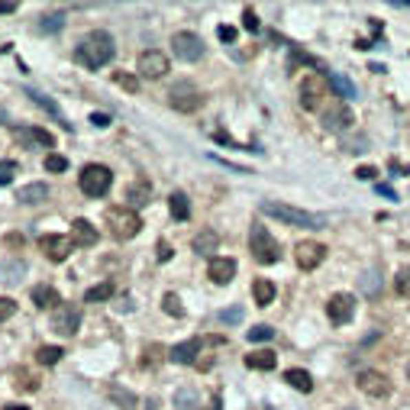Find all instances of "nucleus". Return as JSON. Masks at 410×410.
<instances>
[{
  "instance_id": "nucleus-52",
  "label": "nucleus",
  "mask_w": 410,
  "mask_h": 410,
  "mask_svg": "<svg viewBox=\"0 0 410 410\" xmlns=\"http://www.w3.org/2000/svg\"><path fill=\"white\" fill-rule=\"evenodd\" d=\"M407 378H410V362H407Z\"/></svg>"
},
{
  "instance_id": "nucleus-17",
  "label": "nucleus",
  "mask_w": 410,
  "mask_h": 410,
  "mask_svg": "<svg viewBox=\"0 0 410 410\" xmlns=\"http://www.w3.org/2000/svg\"><path fill=\"white\" fill-rule=\"evenodd\" d=\"M207 274H211L213 284H230L233 278H236V262L233 259H211V268H207Z\"/></svg>"
},
{
  "instance_id": "nucleus-51",
  "label": "nucleus",
  "mask_w": 410,
  "mask_h": 410,
  "mask_svg": "<svg viewBox=\"0 0 410 410\" xmlns=\"http://www.w3.org/2000/svg\"><path fill=\"white\" fill-rule=\"evenodd\" d=\"M7 410H26V407H7Z\"/></svg>"
},
{
  "instance_id": "nucleus-32",
  "label": "nucleus",
  "mask_w": 410,
  "mask_h": 410,
  "mask_svg": "<svg viewBox=\"0 0 410 410\" xmlns=\"http://www.w3.org/2000/svg\"><path fill=\"white\" fill-rule=\"evenodd\" d=\"M394 291H398L400 297H410V265H404L398 272V278H394Z\"/></svg>"
},
{
  "instance_id": "nucleus-1",
  "label": "nucleus",
  "mask_w": 410,
  "mask_h": 410,
  "mask_svg": "<svg viewBox=\"0 0 410 410\" xmlns=\"http://www.w3.org/2000/svg\"><path fill=\"white\" fill-rule=\"evenodd\" d=\"M114 52H116L114 36L104 32V30H94L78 43V49H74V62L91 68V72H97V68H104V65L114 58Z\"/></svg>"
},
{
  "instance_id": "nucleus-41",
  "label": "nucleus",
  "mask_w": 410,
  "mask_h": 410,
  "mask_svg": "<svg viewBox=\"0 0 410 410\" xmlns=\"http://www.w3.org/2000/svg\"><path fill=\"white\" fill-rule=\"evenodd\" d=\"M242 23H246V30H249V32L259 30V17H255L252 7H246V10H242Z\"/></svg>"
},
{
  "instance_id": "nucleus-50",
  "label": "nucleus",
  "mask_w": 410,
  "mask_h": 410,
  "mask_svg": "<svg viewBox=\"0 0 410 410\" xmlns=\"http://www.w3.org/2000/svg\"><path fill=\"white\" fill-rule=\"evenodd\" d=\"M13 10H17V3H13V0H10V3H7V0H0V13H13Z\"/></svg>"
},
{
  "instance_id": "nucleus-9",
  "label": "nucleus",
  "mask_w": 410,
  "mask_h": 410,
  "mask_svg": "<svg viewBox=\"0 0 410 410\" xmlns=\"http://www.w3.org/2000/svg\"><path fill=\"white\" fill-rule=\"evenodd\" d=\"M139 74L146 78V81H158V78H165L169 74V55L165 52H158V49H146V52L139 55V62H136Z\"/></svg>"
},
{
  "instance_id": "nucleus-10",
  "label": "nucleus",
  "mask_w": 410,
  "mask_h": 410,
  "mask_svg": "<svg viewBox=\"0 0 410 410\" xmlns=\"http://www.w3.org/2000/svg\"><path fill=\"white\" fill-rule=\"evenodd\" d=\"M169 104L175 107V110H181V114H194V110H200V107H204V94H200L197 87H191L188 81H181V85L171 87Z\"/></svg>"
},
{
  "instance_id": "nucleus-11",
  "label": "nucleus",
  "mask_w": 410,
  "mask_h": 410,
  "mask_svg": "<svg viewBox=\"0 0 410 410\" xmlns=\"http://www.w3.org/2000/svg\"><path fill=\"white\" fill-rule=\"evenodd\" d=\"M81 326V307L78 304H58V310L52 314V330L58 336H74Z\"/></svg>"
},
{
  "instance_id": "nucleus-8",
  "label": "nucleus",
  "mask_w": 410,
  "mask_h": 410,
  "mask_svg": "<svg viewBox=\"0 0 410 410\" xmlns=\"http://www.w3.org/2000/svg\"><path fill=\"white\" fill-rule=\"evenodd\" d=\"M358 391L362 394H368V398H388L391 391H394V385H391V378L385 375V371H375V368H365V371H358Z\"/></svg>"
},
{
  "instance_id": "nucleus-37",
  "label": "nucleus",
  "mask_w": 410,
  "mask_h": 410,
  "mask_svg": "<svg viewBox=\"0 0 410 410\" xmlns=\"http://www.w3.org/2000/svg\"><path fill=\"white\" fill-rule=\"evenodd\" d=\"M30 97H32V100H36V104H39V107H45V110H49V114H52V116H58V120H62V110H58V107H55V104H52V100H49V97H45V94H36V91H30ZM62 123H65V120H62Z\"/></svg>"
},
{
  "instance_id": "nucleus-27",
  "label": "nucleus",
  "mask_w": 410,
  "mask_h": 410,
  "mask_svg": "<svg viewBox=\"0 0 410 410\" xmlns=\"http://www.w3.org/2000/svg\"><path fill=\"white\" fill-rule=\"evenodd\" d=\"M323 120H326V127H330V129H346L349 123H352V114L346 110V104H339L336 110H330Z\"/></svg>"
},
{
  "instance_id": "nucleus-7",
  "label": "nucleus",
  "mask_w": 410,
  "mask_h": 410,
  "mask_svg": "<svg viewBox=\"0 0 410 410\" xmlns=\"http://www.w3.org/2000/svg\"><path fill=\"white\" fill-rule=\"evenodd\" d=\"M171 52H175V58H181V62H200L207 49H204V39L194 36V32H175V36H171Z\"/></svg>"
},
{
  "instance_id": "nucleus-3",
  "label": "nucleus",
  "mask_w": 410,
  "mask_h": 410,
  "mask_svg": "<svg viewBox=\"0 0 410 410\" xmlns=\"http://www.w3.org/2000/svg\"><path fill=\"white\" fill-rule=\"evenodd\" d=\"M249 252H252V259L259 265H274L281 259V246H278V239L265 226L255 223L252 230H249Z\"/></svg>"
},
{
  "instance_id": "nucleus-39",
  "label": "nucleus",
  "mask_w": 410,
  "mask_h": 410,
  "mask_svg": "<svg viewBox=\"0 0 410 410\" xmlns=\"http://www.w3.org/2000/svg\"><path fill=\"white\" fill-rule=\"evenodd\" d=\"M17 175V162H0V184H10Z\"/></svg>"
},
{
  "instance_id": "nucleus-44",
  "label": "nucleus",
  "mask_w": 410,
  "mask_h": 410,
  "mask_svg": "<svg viewBox=\"0 0 410 410\" xmlns=\"http://www.w3.org/2000/svg\"><path fill=\"white\" fill-rule=\"evenodd\" d=\"M158 259H162V262H169V259H171V246H169V242H158Z\"/></svg>"
},
{
  "instance_id": "nucleus-19",
  "label": "nucleus",
  "mask_w": 410,
  "mask_h": 410,
  "mask_svg": "<svg viewBox=\"0 0 410 410\" xmlns=\"http://www.w3.org/2000/svg\"><path fill=\"white\" fill-rule=\"evenodd\" d=\"M191 246H194V252L197 255H217V249H220V236H217L213 230H200Z\"/></svg>"
},
{
  "instance_id": "nucleus-49",
  "label": "nucleus",
  "mask_w": 410,
  "mask_h": 410,
  "mask_svg": "<svg viewBox=\"0 0 410 410\" xmlns=\"http://www.w3.org/2000/svg\"><path fill=\"white\" fill-rule=\"evenodd\" d=\"M3 242H7V246H13V249H20V246H23V236H7Z\"/></svg>"
},
{
  "instance_id": "nucleus-14",
  "label": "nucleus",
  "mask_w": 410,
  "mask_h": 410,
  "mask_svg": "<svg viewBox=\"0 0 410 410\" xmlns=\"http://www.w3.org/2000/svg\"><path fill=\"white\" fill-rule=\"evenodd\" d=\"M39 249H43L52 262H65L68 255H72V239H65V236H55V233H49V236H43L39 239Z\"/></svg>"
},
{
  "instance_id": "nucleus-25",
  "label": "nucleus",
  "mask_w": 410,
  "mask_h": 410,
  "mask_svg": "<svg viewBox=\"0 0 410 410\" xmlns=\"http://www.w3.org/2000/svg\"><path fill=\"white\" fill-rule=\"evenodd\" d=\"M169 211H171V217H175L178 223H184L191 217V200L184 197L181 191H175V194L169 197Z\"/></svg>"
},
{
  "instance_id": "nucleus-30",
  "label": "nucleus",
  "mask_w": 410,
  "mask_h": 410,
  "mask_svg": "<svg viewBox=\"0 0 410 410\" xmlns=\"http://www.w3.org/2000/svg\"><path fill=\"white\" fill-rule=\"evenodd\" d=\"M330 85L336 87V94L346 97V100H352V97H356V85H352L349 78H343V74H330Z\"/></svg>"
},
{
  "instance_id": "nucleus-28",
  "label": "nucleus",
  "mask_w": 410,
  "mask_h": 410,
  "mask_svg": "<svg viewBox=\"0 0 410 410\" xmlns=\"http://www.w3.org/2000/svg\"><path fill=\"white\" fill-rule=\"evenodd\" d=\"M110 297H114V281H100L94 288H87L85 301L87 304H100V301H110Z\"/></svg>"
},
{
  "instance_id": "nucleus-20",
  "label": "nucleus",
  "mask_w": 410,
  "mask_h": 410,
  "mask_svg": "<svg viewBox=\"0 0 410 410\" xmlns=\"http://www.w3.org/2000/svg\"><path fill=\"white\" fill-rule=\"evenodd\" d=\"M246 365L255 368V371H272V368L278 365V356H274L272 349H255V352L246 356Z\"/></svg>"
},
{
  "instance_id": "nucleus-15",
  "label": "nucleus",
  "mask_w": 410,
  "mask_h": 410,
  "mask_svg": "<svg viewBox=\"0 0 410 410\" xmlns=\"http://www.w3.org/2000/svg\"><path fill=\"white\" fill-rule=\"evenodd\" d=\"M13 136L20 139L23 146H45V149H52L55 146V136L52 133H45V129H39V127H13Z\"/></svg>"
},
{
  "instance_id": "nucleus-5",
  "label": "nucleus",
  "mask_w": 410,
  "mask_h": 410,
  "mask_svg": "<svg viewBox=\"0 0 410 410\" xmlns=\"http://www.w3.org/2000/svg\"><path fill=\"white\" fill-rule=\"evenodd\" d=\"M78 184H81V191H85L87 197H104L107 191H110V184H114V171L107 169V165H85Z\"/></svg>"
},
{
  "instance_id": "nucleus-4",
  "label": "nucleus",
  "mask_w": 410,
  "mask_h": 410,
  "mask_svg": "<svg viewBox=\"0 0 410 410\" xmlns=\"http://www.w3.org/2000/svg\"><path fill=\"white\" fill-rule=\"evenodd\" d=\"M104 220H107V226H110V233H114L116 239H133V236L142 230L139 213L129 211V207H107Z\"/></svg>"
},
{
  "instance_id": "nucleus-47",
  "label": "nucleus",
  "mask_w": 410,
  "mask_h": 410,
  "mask_svg": "<svg viewBox=\"0 0 410 410\" xmlns=\"http://www.w3.org/2000/svg\"><path fill=\"white\" fill-rule=\"evenodd\" d=\"M375 191H378V194H385V197H391V200H398V194H394V191H391L388 184H378Z\"/></svg>"
},
{
  "instance_id": "nucleus-18",
  "label": "nucleus",
  "mask_w": 410,
  "mask_h": 410,
  "mask_svg": "<svg viewBox=\"0 0 410 410\" xmlns=\"http://www.w3.org/2000/svg\"><path fill=\"white\" fill-rule=\"evenodd\" d=\"M204 346V339H188V343H178V346L169 352L171 362H178V365H191V362H197V352Z\"/></svg>"
},
{
  "instance_id": "nucleus-33",
  "label": "nucleus",
  "mask_w": 410,
  "mask_h": 410,
  "mask_svg": "<svg viewBox=\"0 0 410 410\" xmlns=\"http://www.w3.org/2000/svg\"><path fill=\"white\" fill-rule=\"evenodd\" d=\"M162 307H165V314L178 316V320H181V316H184V307H181L178 294H171V291H169V294H165V297H162Z\"/></svg>"
},
{
  "instance_id": "nucleus-48",
  "label": "nucleus",
  "mask_w": 410,
  "mask_h": 410,
  "mask_svg": "<svg viewBox=\"0 0 410 410\" xmlns=\"http://www.w3.org/2000/svg\"><path fill=\"white\" fill-rule=\"evenodd\" d=\"M223 320H226V323H233V320H239L242 316V310H226V314H220Z\"/></svg>"
},
{
  "instance_id": "nucleus-13",
  "label": "nucleus",
  "mask_w": 410,
  "mask_h": 410,
  "mask_svg": "<svg viewBox=\"0 0 410 410\" xmlns=\"http://www.w3.org/2000/svg\"><path fill=\"white\" fill-rule=\"evenodd\" d=\"M356 314V297L352 294H333L330 297V304H326V316L333 320V323H349Z\"/></svg>"
},
{
  "instance_id": "nucleus-42",
  "label": "nucleus",
  "mask_w": 410,
  "mask_h": 410,
  "mask_svg": "<svg viewBox=\"0 0 410 410\" xmlns=\"http://www.w3.org/2000/svg\"><path fill=\"white\" fill-rule=\"evenodd\" d=\"M362 291L365 294H378V274H365L362 278Z\"/></svg>"
},
{
  "instance_id": "nucleus-12",
  "label": "nucleus",
  "mask_w": 410,
  "mask_h": 410,
  "mask_svg": "<svg viewBox=\"0 0 410 410\" xmlns=\"http://www.w3.org/2000/svg\"><path fill=\"white\" fill-rule=\"evenodd\" d=\"M323 259H326V246H320V242L304 239L294 246V262H297V268H304V272H314Z\"/></svg>"
},
{
  "instance_id": "nucleus-43",
  "label": "nucleus",
  "mask_w": 410,
  "mask_h": 410,
  "mask_svg": "<svg viewBox=\"0 0 410 410\" xmlns=\"http://www.w3.org/2000/svg\"><path fill=\"white\" fill-rule=\"evenodd\" d=\"M356 175H358V178H362V181H371V178H375V175H378V171L371 169V165H362V169H358Z\"/></svg>"
},
{
  "instance_id": "nucleus-16",
  "label": "nucleus",
  "mask_w": 410,
  "mask_h": 410,
  "mask_svg": "<svg viewBox=\"0 0 410 410\" xmlns=\"http://www.w3.org/2000/svg\"><path fill=\"white\" fill-rule=\"evenodd\" d=\"M97 230L91 226L87 220H74L72 223V246H78V249H91V246H97Z\"/></svg>"
},
{
  "instance_id": "nucleus-2",
  "label": "nucleus",
  "mask_w": 410,
  "mask_h": 410,
  "mask_svg": "<svg viewBox=\"0 0 410 410\" xmlns=\"http://www.w3.org/2000/svg\"><path fill=\"white\" fill-rule=\"evenodd\" d=\"M262 213L288 223V226H301V230H320V226H323V217H316V213H310V211H301V207H291V204H284V200H265Z\"/></svg>"
},
{
  "instance_id": "nucleus-40",
  "label": "nucleus",
  "mask_w": 410,
  "mask_h": 410,
  "mask_svg": "<svg viewBox=\"0 0 410 410\" xmlns=\"http://www.w3.org/2000/svg\"><path fill=\"white\" fill-rule=\"evenodd\" d=\"M45 169H49V171H65V169H68V158L55 155V152H52V155L45 158Z\"/></svg>"
},
{
  "instance_id": "nucleus-6",
  "label": "nucleus",
  "mask_w": 410,
  "mask_h": 410,
  "mask_svg": "<svg viewBox=\"0 0 410 410\" xmlns=\"http://www.w3.org/2000/svg\"><path fill=\"white\" fill-rule=\"evenodd\" d=\"M330 81H326L323 74H307L304 81H301V107L304 110H323L326 97H330Z\"/></svg>"
},
{
  "instance_id": "nucleus-34",
  "label": "nucleus",
  "mask_w": 410,
  "mask_h": 410,
  "mask_svg": "<svg viewBox=\"0 0 410 410\" xmlns=\"http://www.w3.org/2000/svg\"><path fill=\"white\" fill-rule=\"evenodd\" d=\"M114 81L123 87V91H129V94H133V91H139V81L133 78V74H127V72H114Z\"/></svg>"
},
{
  "instance_id": "nucleus-24",
  "label": "nucleus",
  "mask_w": 410,
  "mask_h": 410,
  "mask_svg": "<svg viewBox=\"0 0 410 410\" xmlns=\"http://www.w3.org/2000/svg\"><path fill=\"white\" fill-rule=\"evenodd\" d=\"M274 284L268 281V278H255V284H252V297H255V304L259 307H268L274 301Z\"/></svg>"
},
{
  "instance_id": "nucleus-21",
  "label": "nucleus",
  "mask_w": 410,
  "mask_h": 410,
  "mask_svg": "<svg viewBox=\"0 0 410 410\" xmlns=\"http://www.w3.org/2000/svg\"><path fill=\"white\" fill-rule=\"evenodd\" d=\"M32 304L36 307H55V304H65L62 297H58V291H55V288H49V284H39V288H32Z\"/></svg>"
},
{
  "instance_id": "nucleus-26",
  "label": "nucleus",
  "mask_w": 410,
  "mask_h": 410,
  "mask_svg": "<svg viewBox=\"0 0 410 410\" xmlns=\"http://www.w3.org/2000/svg\"><path fill=\"white\" fill-rule=\"evenodd\" d=\"M45 197H49V184H43V181H32V184L20 188L23 204H39V200H45Z\"/></svg>"
},
{
  "instance_id": "nucleus-45",
  "label": "nucleus",
  "mask_w": 410,
  "mask_h": 410,
  "mask_svg": "<svg viewBox=\"0 0 410 410\" xmlns=\"http://www.w3.org/2000/svg\"><path fill=\"white\" fill-rule=\"evenodd\" d=\"M220 39L223 43H233V39H236V30H233V26H220Z\"/></svg>"
},
{
  "instance_id": "nucleus-23",
  "label": "nucleus",
  "mask_w": 410,
  "mask_h": 410,
  "mask_svg": "<svg viewBox=\"0 0 410 410\" xmlns=\"http://www.w3.org/2000/svg\"><path fill=\"white\" fill-rule=\"evenodd\" d=\"M127 200L133 207H146L149 200H152V188H149V181H133L127 188Z\"/></svg>"
},
{
  "instance_id": "nucleus-36",
  "label": "nucleus",
  "mask_w": 410,
  "mask_h": 410,
  "mask_svg": "<svg viewBox=\"0 0 410 410\" xmlns=\"http://www.w3.org/2000/svg\"><path fill=\"white\" fill-rule=\"evenodd\" d=\"M272 336H274V330L272 326H265V323H259V326L249 330V339H252V343H265V339H272Z\"/></svg>"
},
{
  "instance_id": "nucleus-38",
  "label": "nucleus",
  "mask_w": 410,
  "mask_h": 410,
  "mask_svg": "<svg viewBox=\"0 0 410 410\" xmlns=\"http://www.w3.org/2000/svg\"><path fill=\"white\" fill-rule=\"evenodd\" d=\"M13 314H17V301H13V297H0V323L10 320Z\"/></svg>"
},
{
  "instance_id": "nucleus-35",
  "label": "nucleus",
  "mask_w": 410,
  "mask_h": 410,
  "mask_svg": "<svg viewBox=\"0 0 410 410\" xmlns=\"http://www.w3.org/2000/svg\"><path fill=\"white\" fill-rule=\"evenodd\" d=\"M62 23H65L62 13H49V17H43L39 30H43V32H55V30H62Z\"/></svg>"
},
{
  "instance_id": "nucleus-31",
  "label": "nucleus",
  "mask_w": 410,
  "mask_h": 410,
  "mask_svg": "<svg viewBox=\"0 0 410 410\" xmlns=\"http://www.w3.org/2000/svg\"><path fill=\"white\" fill-rule=\"evenodd\" d=\"M62 356H65V352L58 346H39V349H36V362H39V365H55Z\"/></svg>"
},
{
  "instance_id": "nucleus-46",
  "label": "nucleus",
  "mask_w": 410,
  "mask_h": 410,
  "mask_svg": "<svg viewBox=\"0 0 410 410\" xmlns=\"http://www.w3.org/2000/svg\"><path fill=\"white\" fill-rule=\"evenodd\" d=\"M91 123H94V127H107V123H110V116H107V114H94V116H91Z\"/></svg>"
},
{
  "instance_id": "nucleus-29",
  "label": "nucleus",
  "mask_w": 410,
  "mask_h": 410,
  "mask_svg": "<svg viewBox=\"0 0 410 410\" xmlns=\"http://www.w3.org/2000/svg\"><path fill=\"white\" fill-rule=\"evenodd\" d=\"M110 398H114L123 410H136V404H139L136 394H133V391H127V388H120V385H110Z\"/></svg>"
},
{
  "instance_id": "nucleus-22",
  "label": "nucleus",
  "mask_w": 410,
  "mask_h": 410,
  "mask_svg": "<svg viewBox=\"0 0 410 410\" xmlns=\"http://www.w3.org/2000/svg\"><path fill=\"white\" fill-rule=\"evenodd\" d=\"M284 381H288L291 388L304 391V394L314 391V378H310V371H304V368H288V371H284Z\"/></svg>"
}]
</instances>
